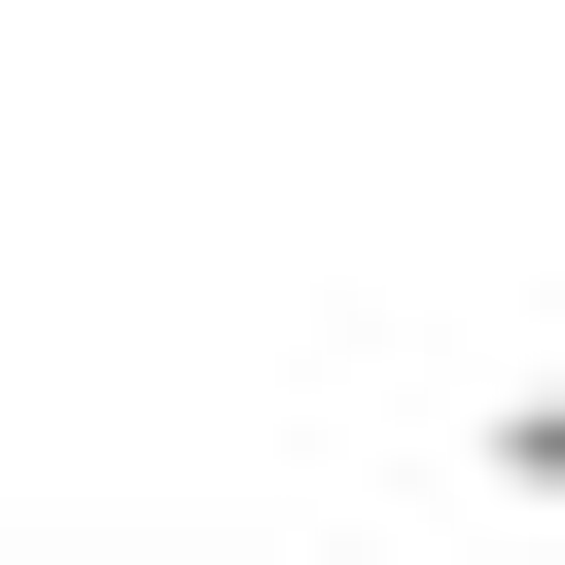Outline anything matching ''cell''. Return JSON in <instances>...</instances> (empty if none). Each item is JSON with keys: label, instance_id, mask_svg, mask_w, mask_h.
I'll list each match as a JSON object with an SVG mask.
<instances>
[{"label": "cell", "instance_id": "obj_1", "mask_svg": "<svg viewBox=\"0 0 565 565\" xmlns=\"http://www.w3.org/2000/svg\"><path fill=\"white\" fill-rule=\"evenodd\" d=\"M459 494H494V530H565V353H494V388H459Z\"/></svg>", "mask_w": 565, "mask_h": 565}]
</instances>
